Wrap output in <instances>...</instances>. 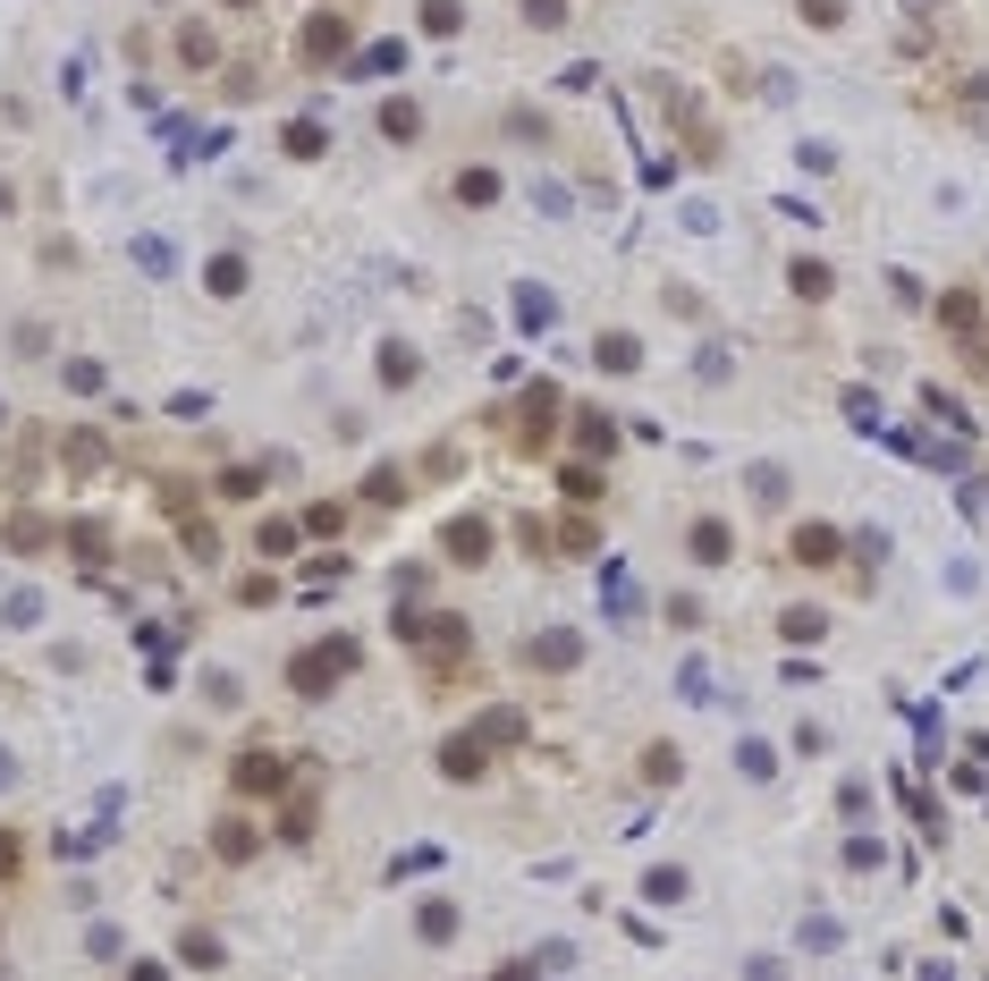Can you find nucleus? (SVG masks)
I'll list each match as a JSON object with an SVG mask.
<instances>
[{
  "mask_svg": "<svg viewBox=\"0 0 989 981\" xmlns=\"http://www.w3.org/2000/svg\"><path fill=\"white\" fill-rule=\"evenodd\" d=\"M339 668H355V643H330V652H305V661H296V694H321V686H330V677H339Z\"/></svg>",
  "mask_w": 989,
  "mask_h": 981,
  "instance_id": "f257e3e1",
  "label": "nucleus"
},
{
  "mask_svg": "<svg viewBox=\"0 0 989 981\" xmlns=\"http://www.w3.org/2000/svg\"><path fill=\"white\" fill-rule=\"evenodd\" d=\"M280 779H287V770H280V754H246V761H237V787H280Z\"/></svg>",
  "mask_w": 989,
  "mask_h": 981,
  "instance_id": "f03ea898",
  "label": "nucleus"
},
{
  "mask_svg": "<svg viewBox=\"0 0 989 981\" xmlns=\"http://www.w3.org/2000/svg\"><path fill=\"white\" fill-rule=\"evenodd\" d=\"M694 559L719 568V559H728V525H694Z\"/></svg>",
  "mask_w": 989,
  "mask_h": 981,
  "instance_id": "7ed1b4c3",
  "label": "nucleus"
},
{
  "mask_svg": "<svg viewBox=\"0 0 989 981\" xmlns=\"http://www.w3.org/2000/svg\"><path fill=\"white\" fill-rule=\"evenodd\" d=\"M533 661H542V668H567V661H575V634H542V643H533Z\"/></svg>",
  "mask_w": 989,
  "mask_h": 981,
  "instance_id": "20e7f679",
  "label": "nucleus"
},
{
  "mask_svg": "<svg viewBox=\"0 0 989 981\" xmlns=\"http://www.w3.org/2000/svg\"><path fill=\"white\" fill-rule=\"evenodd\" d=\"M482 541H491L482 525H457V534H448V550H457V559H482Z\"/></svg>",
  "mask_w": 989,
  "mask_h": 981,
  "instance_id": "39448f33",
  "label": "nucleus"
},
{
  "mask_svg": "<svg viewBox=\"0 0 989 981\" xmlns=\"http://www.w3.org/2000/svg\"><path fill=\"white\" fill-rule=\"evenodd\" d=\"M9 872H17V838L0 829V880H9Z\"/></svg>",
  "mask_w": 989,
  "mask_h": 981,
  "instance_id": "423d86ee",
  "label": "nucleus"
}]
</instances>
